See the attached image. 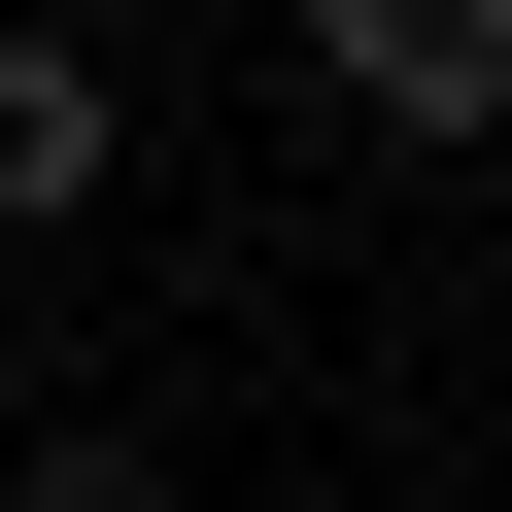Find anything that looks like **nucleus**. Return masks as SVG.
I'll use <instances>...</instances> for the list:
<instances>
[{
	"mask_svg": "<svg viewBox=\"0 0 512 512\" xmlns=\"http://www.w3.org/2000/svg\"><path fill=\"white\" fill-rule=\"evenodd\" d=\"M308 69L376 137H512V0H308Z\"/></svg>",
	"mask_w": 512,
	"mask_h": 512,
	"instance_id": "1",
	"label": "nucleus"
},
{
	"mask_svg": "<svg viewBox=\"0 0 512 512\" xmlns=\"http://www.w3.org/2000/svg\"><path fill=\"white\" fill-rule=\"evenodd\" d=\"M103 137H137V103H103L69 35H0V205H103Z\"/></svg>",
	"mask_w": 512,
	"mask_h": 512,
	"instance_id": "2",
	"label": "nucleus"
}]
</instances>
